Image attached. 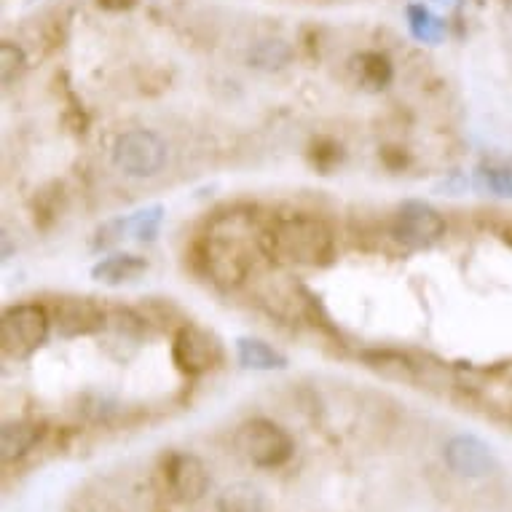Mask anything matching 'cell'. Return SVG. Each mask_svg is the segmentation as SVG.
Here are the masks:
<instances>
[{
	"mask_svg": "<svg viewBox=\"0 0 512 512\" xmlns=\"http://www.w3.org/2000/svg\"><path fill=\"white\" fill-rule=\"evenodd\" d=\"M255 244L263 247V231H258L252 215L244 212L218 215L199 242V261L204 274L220 287H239L250 277Z\"/></svg>",
	"mask_w": 512,
	"mask_h": 512,
	"instance_id": "1",
	"label": "cell"
},
{
	"mask_svg": "<svg viewBox=\"0 0 512 512\" xmlns=\"http://www.w3.org/2000/svg\"><path fill=\"white\" fill-rule=\"evenodd\" d=\"M263 250L295 266H328L336 255V236L317 215L293 212L277 218L263 231Z\"/></svg>",
	"mask_w": 512,
	"mask_h": 512,
	"instance_id": "2",
	"label": "cell"
},
{
	"mask_svg": "<svg viewBox=\"0 0 512 512\" xmlns=\"http://www.w3.org/2000/svg\"><path fill=\"white\" fill-rule=\"evenodd\" d=\"M236 451L261 470H277L293 459L295 443L285 427L271 419H247L236 429Z\"/></svg>",
	"mask_w": 512,
	"mask_h": 512,
	"instance_id": "3",
	"label": "cell"
},
{
	"mask_svg": "<svg viewBox=\"0 0 512 512\" xmlns=\"http://www.w3.org/2000/svg\"><path fill=\"white\" fill-rule=\"evenodd\" d=\"M167 164V143L151 129H132L113 145V167L126 177H156Z\"/></svg>",
	"mask_w": 512,
	"mask_h": 512,
	"instance_id": "4",
	"label": "cell"
},
{
	"mask_svg": "<svg viewBox=\"0 0 512 512\" xmlns=\"http://www.w3.org/2000/svg\"><path fill=\"white\" fill-rule=\"evenodd\" d=\"M51 328L49 311L41 303H17L3 314L0 344L9 357H27L46 341Z\"/></svg>",
	"mask_w": 512,
	"mask_h": 512,
	"instance_id": "5",
	"label": "cell"
},
{
	"mask_svg": "<svg viewBox=\"0 0 512 512\" xmlns=\"http://www.w3.org/2000/svg\"><path fill=\"white\" fill-rule=\"evenodd\" d=\"M172 360L185 376H202L223 362V344L210 330L199 325H183L172 341Z\"/></svg>",
	"mask_w": 512,
	"mask_h": 512,
	"instance_id": "6",
	"label": "cell"
},
{
	"mask_svg": "<svg viewBox=\"0 0 512 512\" xmlns=\"http://www.w3.org/2000/svg\"><path fill=\"white\" fill-rule=\"evenodd\" d=\"M397 242L405 247L421 250L429 244L440 242L445 236V218L427 202H405L395 215V228H392Z\"/></svg>",
	"mask_w": 512,
	"mask_h": 512,
	"instance_id": "7",
	"label": "cell"
},
{
	"mask_svg": "<svg viewBox=\"0 0 512 512\" xmlns=\"http://www.w3.org/2000/svg\"><path fill=\"white\" fill-rule=\"evenodd\" d=\"M164 480L175 499L180 502H199L210 491V472L207 464L194 454H169L164 459Z\"/></svg>",
	"mask_w": 512,
	"mask_h": 512,
	"instance_id": "8",
	"label": "cell"
},
{
	"mask_svg": "<svg viewBox=\"0 0 512 512\" xmlns=\"http://www.w3.org/2000/svg\"><path fill=\"white\" fill-rule=\"evenodd\" d=\"M445 464L462 478H486L496 470V456L480 437L456 435L445 443Z\"/></svg>",
	"mask_w": 512,
	"mask_h": 512,
	"instance_id": "9",
	"label": "cell"
},
{
	"mask_svg": "<svg viewBox=\"0 0 512 512\" xmlns=\"http://www.w3.org/2000/svg\"><path fill=\"white\" fill-rule=\"evenodd\" d=\"M57 328L65 338L86 336L105 325V311L92 298H59L54 306Z\"/></svg>",
	"mask_w": 512,
	"mask_h": 512,
	"instance_id": "10",
	"label": "cell"
},
{
	"mask_svg": "<svg viewBox=\"0 0 512 512\" xmlns=\"http://www.w3.org/2000/svg\"><path fill=\"white\" fill-rule=\"evenodd\" d=\"M43 424L38 421H11L3 427L0 435V459L3 464H11L27 456L35 445L41 443Z\"/></svg>",
	"mask_w": 512,
	"mask_h": 512,
	"instance_id": "11",
	"label": "cell"
},
{
	"mask_svg": "<svg viewBox=\"0 0 512 512\" xmlns=\"http://www.w3.org/2000/svg\"><path fill=\"white\" fill-rule=\"evenodd\" d=\"M145 271H148L145 258H137V255H110V258L94 266L92 277L97 282H105V285H124V282H135Z\"/></svg>",
	"mask_w": 512,
	"mask_h": 512,
	"instance_id": "12",
	"label": "cell"
},
{
	"mask_svg": "<svg viewBox=\"0 0 512 512\" xmlns=\"http://www.w3.org/2000/svg\"><path fill=\"white\" fill-rule=\"evenodd\" d=\"M236 357L242 362V368L250 370H282L287 368V357L277 352L261 338H239L236 341Z\"/></svg>",
	"mask_w": 512,
	"mask_h": 512,
	"instance_id": "13",
	"label": "cell"
},
{
	"mask_svg": "<svg viewBox=\"0 0 512 512\" xmlns=\"http://www.w3.org/2000/svg\"><path fill=\"white\" fill-rule=\"evenodd\" d=\"M352 68L357 73V81L368 86V89H384L395 76L392 62L381 51H362L360 57H354Z\"/></svg>",
	"mask_w": 512,
	"mask_h": 512,
	"instance_id": "14",
	"label": "cell"
},
{
	"mask_svg": "<svg viewBox=\"0 0 512 512\" xmlns=\"http://www.w3.org/2000/svg\"><path fill=\"white\" fill-rule=\"evenodd\" d=\"M215 512H263L261 491L247 486V483L228 486L226 491L220 494Z\"/></svg>",
	"mask_w": 512,
	"mask_h": 512,
	"instance_id": "15",
	"label": "cell"
},
{
	"mask_svg": "<svg viewBox=\"0 0 512 512\" xmlns=\"http://www.w3.org/2000/svg\"><path fill=\"white\" fill-rule=\"evenodd\" d=\"M408 27H411V33L416 41H421V43L443 41L445 25L435 17V14H432V11L424 9V6H419V3L408 6Z\"/></svg>",
	"mask_w": 512,
	"mask_h": 512,
	"instance_id": "16",
	"label": "cell"
},
{
	"mask_svg": "<svg viewBox=\"0 0 512 512\" xmlns=\"http://www.w3.org/2000/svg\"><path fill=\"white\" fill-rule=\"evenodd\" d=\"M362 360L368 362V368L384 373V376H395V378H413V365L405 354L400 352H365Z\"/></svg>",
	"mask_w": 512,
	"mask_h": 512,
	"instance_id": "17",
	"label": "cell"
},
{
	"mask_svg": "<svg viewBox=\"0 0 512 512\" xmlns=\"http://www.w3.org/2000/svg\"><path fill=\"white\" fill-rule=\"evenodd\" d=\"M25 70H27L25 51L19 49L17 43L3 41V46H0V81H3V86L14 84Z\"/></svg>",
	"mask_w": 512,
	"mask_h": 512,
	"instance_id": "18",
	"label": "cell"
},
{
	"mask_svg": "<svg viewBox=\"0 0 512 512\" xmlns=\"http://www.w3.org/2000/svg\"><path fill=\"white\" fill-rule=\"evenodd\" d=\"M161 215H164V210H161L159 204H156V207H148V210L137 212L135 218H129V228L135 231L137 239H143V242H151L153 236L159 234Z\"/></svg>",
	"mask_w": 512,
	"mask_h": 512,
	"instance_id": "19",
	"label": "cell"
},
{
	"mask_svg": "<svg viewBox=\"0 0 512 512\" xmlns=\"http://www.w3.org/2000/svg\"><path fill=\"white\" fill-rule=\"evenodd\" d=\"M480 180L486 183V188L496 196H512V169L507 167H488L480 172Z\"/></svg>",
	"mask_w": 512,
	"mask_h": 512,
	"instance_id": "20",
	"label": "cell"
},
{
	"mask_svg": "<svg viewBox=\"0 0 512 512\" xmlns=\"http://www.w3.org/2000/svg\"><path fill=\"white\" fill-rule=\"evenodd\" d=\"M97 6L105 11H129L135 9L137 0H97Z\"/></svg>",
	"mask_w": 512,
	"mask_h": 512,
	"instance_id": "21",
	"label": "cell"
},
{
	"mask_svg": "<svg viewBox=\"0 0 512 512\" xmlns=\"http://www.w3.org/2000/svg\"><path fill=\"white\" fill-rule=\"evenodd\" d=\"M504 239H507V242H510V244H512V226H510V228H507V231H504Z\"/></svg>",
	"mask_w": 512,
	"mask_h": 512,
	"instance_id": "22",
	"label": "cell"
},
{
	"mask_svg": "<svg viewBox=\"0 0 512 512\" xmlns=\"http://www.w3.org/2000/svg\"><path fill=\"white\" fill-rule=\"evenodd\" d=\"M478 3H483V0H478Z\"/></svg>",
	"mask_w": 512,
	"mask_h": 512,
	"instance_id": "23",
	"label": "cell"
}]
</instances>
